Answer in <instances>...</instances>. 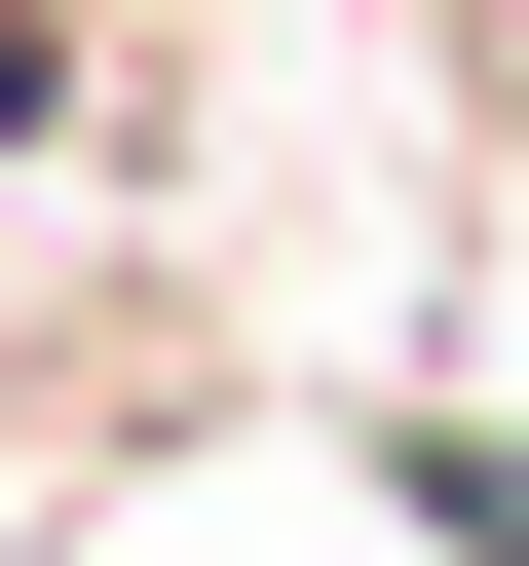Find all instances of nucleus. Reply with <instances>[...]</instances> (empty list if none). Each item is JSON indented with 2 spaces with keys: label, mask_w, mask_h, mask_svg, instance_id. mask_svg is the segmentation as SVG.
<instances>
[{
  "label": "nucleus",
  "mask_w": 529,
  "mask_h": 566,
  "mask_svg": "<svg viewBox=\"0 0 529 566\" xmlns=\"http://www.w3.org/2000/svg\"><path fill=\"white\" fill-rule=\"evenodd\" d=\"M0 114H39V0H0Z\"/></svg>",
  "instance_id": "nucleus-1"
}]
</instances>
